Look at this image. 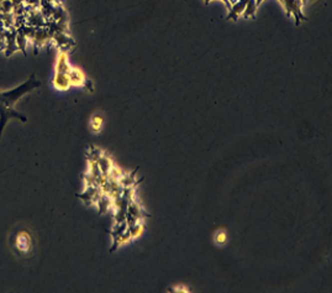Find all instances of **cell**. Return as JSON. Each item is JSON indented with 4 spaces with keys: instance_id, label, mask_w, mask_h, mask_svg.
<instances>
[{
    "instance_id": "obj_13",
    "label": "cell",
    "mask_w": 332,
    "mask_h": 293,
    "mask_svg": "<svg viewBox=\"0 0 332 293\" xmlns=\"http://www.w3.org/2000/svg\"><path fill=\"white\" fill-rule=\"evenodd\" d=\"M119 182L122 187H136L138 183L137 177H136V171L125 172L121 178L119 180Z\"/></svg>"
},
{
    "instance_id": "obj_10",
    "label": "cell",
    "mask_w": 332,
    "mask_h": 293,
    "mask_svg": "<svg viewBox=\"0 0 332 293\" xmlns=\"http://www.w3.org/2000/svg\"><path fill=\"white\" fill-rule=\"evenodd\" d=\"M104 126V115L100 113H96L91 116L90 122H89V128H90V132L94 134H99V132L103 130Z\"/></svg>"
},
{
    "instance_id": "obj_6",
    "label": "cell",
    "mask_w": 332,
    "mask_h": 293,
    "mask_svg": "<svg viewBox=\"0 0 332 293\" xmlns=\"http://www.w3.org/2000/svg\"><path fill=\"white\" fill-rule=\"evenodd\" d=\"M70 70H72V64H69V54H68V51L61 50L58 54V57H57L54 73H66V74H68Z\"/></svg>"
},
{
    "instance_id": "obj_5",
    "label": "cell",
    "mask_w": 332,
    "mask_h": 293,
    "mask_svg": "<svg viewBox=\"0 0 332 293\" xmlns=\"http://www.w3.org/2000/svg\"><path fill=\"white\" fill-rule=\"evenodd\" d=\"M101 194H103V192H101L100 188L95 187V186H88L79 197L87 206H95Z\"/></svg>"
},
{
    "instance_id": "obj_27",
    "label": "cell",
    "mask_w": 332,
    "mask_h": 293,
    "mask_svg": "<svg viewBox=\"0 0 332 293\" xmlns=\"http://www.w3.org/2000/svg\"><path fill=\"white\" fill-rule=\"evenodd\" d=\"M6 2V0H0V2Z\"/></svg>"
},
{
    "instance_id": "obj_21",
    "label": "cell",
    "mask_w": 332,
    "mask_h": 293,
    "mask_svg": "<svg viewBox=\"0 0 332 293\" xmlns=\"http://www.w3.org/2000/svg\"><path fill=\"white\" fill-rule=\"evenodd\" d=\"M11 2H12V4H14V6H15V5L22 4V2H25V0H11Z\"/></svg>"
},
{
    "instance_id": "obj_23",
    "label": "cell",
    "mask_w": 332,
    "mask_h": 293,
    "mask_svg": "<svg viewBox=\"0 0 332 293\" xmlns=\"http://www.w3.org/2000/svg\"><path fill=\"white\" fill-rule=\"evenodd\" d=\"M263 2H265V0H256V4H257V6H260Z\"/></svg>"
},
{
    "instance_id": "obj_20",
    "label": "cell",
    "mask_w": 332,
    "mask_h": 293,
    "mask_svg": "<svg viewBox=\"0 0 332 293\" xmlns=\"http://www.w3.org/2000/svg\"><path fill=\"white\" fill-rule=\"evenodd\" d=\"M83 88H85L88 92H93V82H91L90 80H85L84 86H83Z\"/></svg>"
},
{
    "instance_id": "obj_22",
    "label": "cell",
    "mask_w": 332,
    "mask_h": 293,
    "mask_svg": "<svg viewBox=\"0 0 332 293\" xmlns=\"http://www.w3.org/2000/svg\"><path fill=\"white\" fill-rule=\"evenodd\" d=\"M222 2H224L225 5H226V8H227V10L230 9V8H231V5H230V2H229V0H221Z\"/></svg>"
},
{
    "instance_id": "obj_17",
    "label": "cell",
    "mask_w": 332,
    "mask_h": 293,
    "mask_svg": "<svg viewBox=\"0 0 332 293\" xmlns=\"http://www.w3.org/2000/svg\"><path fill=\"white\" fill-rule=\"evenodd\" d=\"M122 197L127 200L129 202L136 200V187H124L122 188Z\"/></svg>"
},
{
    "instance_id": "obj_12",
    "label": "cell",
    "mask_w": 332,
    "mask_h": 293,
    "mask_svg": "<svg viewBox=\"0 0 332 293\" xmlns=\"http://www.w3.org/2000/svg\"><path fill=\"white\" fill-rule=\"evenodd\" d=\"M95 206H98L99 213L105 214V213H108V212L112 208V200L110 197H109L108 194L103 193V194L100 196V198H99L98 202H96Z\"/></svg>"
},
{
    "instance_id": "obj_16",
    "label": "cell",
    "mask_w": 332,
    "mask_h": 293,
    "mask_svg": "<svg viewBox=\"0 0 332 293\" xmlns=\"http://www.w3.org/2000/svg\"><path fill=\"white\" fill-rule=\"evenodd\" d=\"M104 155V151L98 148H90L88 151V161H99V158Z\"/></svg>"
},
{
    "instance_id": "obj_28",
    "label": "cell",
    "mask_w": 332,
    "mask_h": 293,
    "mask_svg": "<svg viewBox=\"0 0 332 293\" xmlns=\"http://www.w3.org/2000/svg\"><path fill=\"white\" fill-rule=\"evenodd\" d=\"M279 2H281V0H279Z\"/></svg>"
},
{
    "instance_id": "obj_14",
    "label": "cell",
    "mask_w": 332,
    "mask_h": 293,
    "mask_svg": "<svg viewBox=\"0 0 332 293\" xmlns=\"http://www.w3.org/2000/svg\"><path fill=\"white\" fill-rule=\"evenodd\" d=\"M143 232H145V224H143L142 222H137V223L127 226V232L130 234L131 240H136L140 236H142Z\"/></svg>"
},
{
    "instance_id": "obj_8",
    "label": "cell",
    "mask_w": 332,
    "mask_h": 293,
    "mask_svg": "<svg viewBox=\"0 0 332 293\" xmlns=\"http://www.w3.org/2000/svg\"><path fill=\"white\" fill-rule=\"evenodd\" d=\"M52 40L57 44V46L59 47L63 51H68L73 45H74V41L73 38L68 35L67 32H56L52 35Z\"/></svg>"
},
{
    "instance_id": "obj_3",
    "label": "cell",
    "mask_w": 332,
    "mask_h": 293,
    "mask_svg": "<svg viewBox=\"0 0 332 293\" xmlns=\"http://www.w3.org/2000/svg\"><path fill=\"white\" fill-rule=\"evenodd\" d=\"M147 216L146 214L145 209L142 208L140 203L137 202L136 200H131L129 203V206H127V212H126V223L127 226H131V224L137 223V222H142V219Z\"/></svg>"
},
{
    "instance_id": "obj_9",
    "label": "cell",
    "mask_w": 332,
    "mask_h": 293,
    "mask_svg": "<svg viewBox=\"0 0 332 293\" xmlns=\"http://www.w3.org/2000/svg\"><path fill=\"white\" fill-rule=\"evenodd\" d=\"M69 80L70 83H72V87H83L88 78L80 68L72 67V70H69Z\"/></svg>"
},
{
    "instance_id": "obj_7",
    "label": "cell",
    "mask_w": 332,
    "mask_h": 293,
    "mask_svg": "<svg viewBox=\"0 0 332 293\" xmlns=\"http://www.w3.org/2000/svg\"><path fill=\"white\" fill-rule=\"evenodd\" d=\"M52 86L54 90H68L72 87V83L69 80V73H54L53 78H52Z\"/></svg>"
},
{
    "instance_id": "obj_19",
    "label": "cell",
    "mask_w": 332,
    "mask_h": 293,
    "mask_svg": "<svg viewBox=\"0 0 332 293\" xmlns=\"http://www.w3.org/2000/svg\"><path fill=\"white\" fill-rule=\"evenodd\" d=\"M125 174V172L122 171V170L120 168V167L115 166V164H114V167H112V168H111V171H110V174H109V176H110L111 178L119 180L120 178H121L122 174Z\"/></svg>"
},
{
    "instance_id": "obj_11",
    "label": "cell",
    "mask_w": 332,
    "mask_h": 293,
    "mask_svg": "<svg viewBox=\"0 0 332 293\" xmlns=\"http://www.w3.org/2000/svg\"><path fill=\"white\" fill-rule=\"evenodd\" d=\"M98 164H99V168H100L101 174H108V176H109L111 168L114 167V161H112V158L108 155V154L104 152V155L101 156L100 158H99Z\"/></svg>"
},
{
    "instance_id": "obj_4",
    "label": "cell",
    "mask_w": 332,
    "mask_h": 293,
    "mask_svg": "<svg viewBox=\"0 0 332 293\" xmlns=\"http://www.w3.org/2000/svg\"><path fill=\"white\" fill-rule=\"evenodd\" d=\"M14 246L15 250L20 254V255H27L32 248V239L31 235L28 234L26 230H21L16 234L14 240Z\"/></svg>"
},
{
    "instance_id": "obj_26",
    "label": "cell",
    "mask_w": 332,
    "mask_h": 293,
    "mask_svg": "<svg viewBox=\"0 0 332 293\" xmlns=\"http://www.w3.org/2000/svg\"><path fill=\"white\" fill-rule=\"evenodd\" d=\"M300 2H303V4H304V5H305V4H307V0H300Z\"/></svg>"
},
{
    "instance_id": "obj_18",
    "label": "cell",
    "mask_w": 332,
    "mask_h": 293,
    "mask_svg": "<svg viewBox=\"0 0 332 293\" xmlns=\"http://www.w3.org/2000/svg\"><path fill=\"white\" fill-rule=\"evenodd\" d=\"M214 240H215L218 245H225L227 242V234L224 230H219L215 234V236H214Z\"/></svg>"
},
{
    "instance_id": "obj_24",
    "label": "cell",
    "mask_w": 332,
    "mask_h": 293,
    "mask_svg": "<svg viewBox=\"0 0 332 293\" xmlns=\"http://www.w3.org/2000/svg\"><path fill=\"white\" fill-rule=\"evenodd\" d=\"M239 2V0H229V2H230V5H234V4H236V2Z\"/></svg>"
},
{
    "instance_id": "obj_2",
    "label": "cell",
    "mask_w": 332,
    "mask_h": 293,
    "mask_svg": "<svg viewBox=\"0 0 332 293\" xmlns=\"http://www.w3.org/2000/svg\"><path fill=\"white\" fill-rule=\"evenodd\" d=\"M281 4L286 9L287 16H293L297 25H300V22H305L307 18L303 14V4L300 0H281Z\"/></svg>"
},
{
    "instance_id": "obj_25",
    "label": "cell",
    "mask_w": 332,
    "mask_h": 293,
    "mask_svg": "<svg viewBox=\"0 0 332 293\" xmlns=\"http://www.w3.org/2000/svg\"><path fill=\"white\" fill-rule=\"evenodd\" d=\"M204 2H205V4H209V2H213V0H204Z\"/></svg>"
},
{
    "instance_id": "obj_15",
    "label": "cell",
    "mask_w": 332,
    "mask_h": 293,
    "mask_svg": "<svg viewBox=\"0 0 332 293\" xmlns=\"http://www.w3.org/2000/svg\"><path fill=\"white\" fill-rule=\"evenodd\" d=\"M258 6L256 4V0H248L247 4H246L245 12H244V18L245 19H250V18H255L256 12H257Z\"/></svg>"
},
{
    "instance_id": "obj_1",
    "label": "cell",
    "mask_w": 332,
    "mask_h": 293,
    "mask_svg": "<svg viewBox=\"0 0 332 293\" xmlns=\"http://www.w3.org/2000/svg\"><path fill=\"white\" fill-rule=\"evenodd\" d=\"M41 82L36 80L35 76H31L26 82L19 84L17 87L10 90H0V138L4 132L5 125L11 119H17L20 122H26L27 118L15 109V104L22 98L25 94L31 93L36 88L40 87Z\"/></svg>"
}]
</instances>
